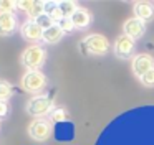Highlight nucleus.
<instances>
[{
    "instance_id": "13",
    "label": "nucleus",
    "mask_w": 154,
    "mask_h": 145,
    "mask_svg": "<svg viewBox=\"0 0 154 145\" xmlns=\"http://www.w3.org/2000/svg\"><path fill=\"white\" fill-rule=\"evenodd\" d=\"M63 35H65V31L60 28L58 23H55L51 28H48V30L43 31V41L48 43V45H55V43H58L61 38H63Z\"/></svg>"
},
{
    "instance_id": "20",
    "label": "nucleus",
    "mask_w": 154,
    "mask_h": 145,
    "mask_svg": "<svg viewBox=\"0 0 154 145\" xmlns=\"http://www.w3.org/2000/svg\"><path fill=\"white\" fill-rule=\"evenodd\" d=\"M139 81L144 87H154V69H151V71L146 72L143 78H139Z\"/></svg>"
},
{
    "instance_id": "5",
    "label": "nucleus",
    "mask_w": 154,
    "mask_h": 145,
    "mask_svg": "<svg viewBox=\"0 0 154 145\" xmlns=\"http://www.w3.org/2000/svg\"><path fill=\"white\" fill-rule=\"evenodd\" d=\"M51 132H53L51 122L47 120V119H35L30 124V127H28V134L32 135V138H35L38 142H43L47 138H50Z\"/></svg>"
},
{
    "instance_id": "8",
    "label": "nucleus",
    "mask_w": 154,
    "mask_h": 145,
    "mask_svg": "<svg viewBox=\"0 0 154 145\" xmlns=\"http://www.w3.org/2000/svg\"><path fill=\"white\" fill-rule=\"evenodd\" d=\"M20 33H22V36L30 43L43 41V30L38 26V23L35 22V20H27V22L22 25Z\"/></svg>"
},
{
    "instance_id": "15",
    "label": "nucleus",
    "mask_w": 154,
    "mask_h": 145,
    "mask_svg": "<svg viewBox=\"0 0 154 145\" xmlns=\"http://www.w3.org/2000/svg\"><path fill=\"white\" fill-rule=\"evenodd\" d=\"M58 5H60L61 13H63V18H71V15L78 10V5L71 0H61V2H58Z\"/></svg>"
},
{
    "instance_id": "17",
    "label": "nucleus",
    "mask_w": 154,
    "mask_h": 145,
    "mask_svg": "<svg viewBox=\"0 0 154 145\" xmlns=\"http://www.w3.org/2000/svg\"><path fill=\"white\" fill-rule=\"evenodd\" d=\"M68 111L66 109H61V107H58V109H53L51 111V114H50V119H51V122H65V120H68Z\"/></svg>"
},
{
    "instance_id": "6",
    "label": "nucleus",
    "mask_w": 154,
    "mask_h": 145,
    "mask_svg": "<svg viewBox=\"0 0 154 145\" xmlns=\"http://www.w3.org/2000/svg\"><path fill=\"white\" fill-rule=\"evenodd\" d=\"M134 48H136V41H134L133 38H129L128 35H121L116 38V41H114V55L118 56L119 59H128L133 56L134 53Z\"/></svg>"
},
{
    "instance_id": "21",
    "label": "nucleus",
    "mask_w": 154,
    "mask_h": 145,
    "mask_svg": "<svg viewBox=\"0 0 154 145\" xmlns=\"http://www.w3.org/2000/svg\"><path fill=\"white\" fill-rule=\"evenodd\" d=\"M60 28L63 30L65 33H71L75 30V25H73V22H71V18H63V20H60Z\"/></svg>"
},
{
    "instance_id": "7",
    "label": "nucleus",
    "mask_w": 154,
    "mask_h": 145,
    "mask_svg": "<svg viewBox=\"0 0 154 145\" xmlns=\"http://www.w3.org/2000/svg\"><path fill=\"white\" fill-rule=\"evenodd\" d=\"M131 68H133V74L136 78H143L146 72H149L151 69H154V58L151 55H137L133 58V63H131Z\"/></svg>"
},
{
    "instance_id": "19",
    "label": "nucleus",
    "mask_w": 154,
    "mask_h": 145,
    "mask_svg": "<svg viewBox=\"0 0 154 145\" xmlns=\"http://www.w3.org/2000/svg\"><path fill=\"white\" fill-rule=\"evenodd\" d=\"M35 22L38 23V26H40V28L43 30V31H45V30H48V28H51V26L55 25V22H53V20H51L50 16L47 15V13H43V15H40L37 20H35Z\"/></svg>"
},
{
    "instance_id": "11",
    "label": "nucleus",
    "mask_w": 154,
    "mask_h": 145,
    "mask_svg": "<svg viewBox=\"0 0 154 145\" xmlns=\"http://www.w3.org/2000/svg\"><path fill=\"white\" fill-rule=\"evenodd\" d=\"M133 12H134V16L139 18L141 22H144V23L154 18V5L149 3V2H137V3H134Z\"/></svg>"
},
{
    "instance_id": "16",
    "label": "nucleus",
    "mask_w": 154,
    "mask_h": 145,
    "mask_svg": "<svg viewBox=\"0 0 154 145\" xmlns=\"http://www.w3.org/2000/svg\"><path fill=\"white\" fill-rule=\"evenodd\" d=\"M12 94H14V87H12V84L0 79V101L7 102L8 99L12 97Z\"/></svg>"
},
{
    "instance_id": "3",
    "label": "nucleus",
    "mask_w": 154,
    "mask_h": 145,
    "mask_svg": "<svg viewBox=\"0 0 154 145\" xmlns=\"http://www.w3.org/2000/svg\"><path fill=\"white\" fill-rule=\"evenodd\" d=\"M51 111H53V101L48 96H35L27 104V112L32 117L37 119H42L43 115L51 114Z\"/></svg>"
},
{
    "instance_id": "1",
    "label": "nucleus",
    "mask_w": 154,
    "mask_h": 145,
    "mask_svg": "<svg viewBox=\"0 0 154 145\" xmlns=\"http://www.w3.org/2000/svg\"><path fill=\"white\" fill-rule=\"evenodd\" d=\"M111 49V45L106 36L93 33L80 41V51L83 55H93V56H104Z\"/></svg>"
},
{
    "instance_id": "10",
    "label": "nucleus",
    "mask_w": 154,
    "mask_h": 145,
    "mask_svg": "<svg viewBox=\"0 0 154 145\" xmlns=\"http://www.w3.org/2000/svg\"><path fill=\"white\" fill-rule=\"evenodd\" d=\"M17 30L15 13H0V36H10Z\"/></svg>"
},
{
    "instance_id": "23",
    "label": "nucleus",
    "mask_w": 154,
    "mask_h": 145,
    "mask_svg": "<svg viewBox=\"0 0 154 145\" xmlns=\"http://www.w3.org/2000/svg\"><path fill=\"white\" fill-rule=\"evenodd\" d=\"M8 111H10V109H8V104L7 102H2L0 101V119H5L8 115Z\"/></svg>"
},
{
    "instance_id": "2",
    "label": "nucleus",
    "mask_w": 154,
    "mask_h": 145,
    "mask_svg": "<svg viewBox=\"0 0 154 145\" xmlns=\"http://www.w3.org/2000/svg\"><path fill=\"white\" fill-rule=\"evenodd\" d=\"M45 59H47V51H45L43 46L32 45L22 55V64L28 71H40V66L45 63Z\"/></svg>"
},
{
    "instance_id": "4",
    "label": "nucleus",
    "mask_w": 154,
    "mask_h": 145,
    "mask_svg": "<svg viewBox=\"0 0 154 145\" xmlns=\"http://www.w3.org/2000/svg\"><path fill=\"white\" fill-rule=\"evenodd\" d=\"M47 86V78L42 71H27L22 78V87L27 92H40Z\"/></svg>"
},
{
    "instance_id": "22",
    "label": "nucleus",
    "mask_w": 154,
    "mask_h": 145,
    "mask_svg": "<svg viewBox=\"0 0 154 145\" xmlns=\"http://www.w3.org/2000/svg\"><path fill=\"white\" fill-rule=\"evenodd\" d=\"M32 7H33V2H32V0H28V2H18V8L27 12V15L32 12Z\"/></svg>"
},
{
    "instance_id": "9",
    "label": "nucleus",
    "mask_w": 154,
    "mask_h": 145,
    "mask_svg": "<svg viewBox=\"0 0 154 145\" xmlns=\"http://www.w3.org/2000/svg\"><path fill=\"white\" fill-rule=\"evenodd\" d=\"M123 30H124V35H128L129 38H133L136 41V40L143 38L144 33H146V23L141 22L136 16H133V18L126 20V23L123 25Z\"/></svg>"
},
{
    "instance_id": "14",
    "label": "nucleus",
    "mask_w": 154,
    "mask_h": 145,
    "mask_svg": "<svg viewBox=\"0 0 154 145\" xmlns=\"http://www.w3.org/2000/svg\"><path fill=\"white\" fill-rule=\"evenodd\" d=\"M45 13H47L55 23H60V20H63V13H61V10H60L58 2H47V10H45Z\"/></svg>"
},
{
    "instance_id": "18",
    "label": "nucleus",
    "mask_w": 154,
    "mask_h": 145,
    "mask_svg": "<svg viewBox=\"0 0 154 145\" xmlns=\"http://www.w3.org/2000/svg\"><path fill=\"white\" fill-rule=\"evenodd\" d=\"M15 8H18V2H12V0H0V13H14Z\"/></svg>"
},
{
    "instance_id": "12",
    "label": "nucleus",
    "mask_w": 154,
    "mask_h": 145,
    "mask_svg": "<svg viewBox=\"0 0 154 145\" xmlns=\"http://www.w3.org/2000/svg\"><path fill=\"white\" fill-rule=\"evenodd\" d=\"M71 22H73L75 28H80V30L88 28L91 23V13L86 8H80L78 7V10L71 15Z\"/></svg>"
}]
</instances>
